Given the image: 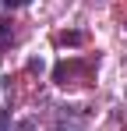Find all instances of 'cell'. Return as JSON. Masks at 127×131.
Returning <instances> with one entry per match:
<instances>
[{"mask_svg": "<svg viewBox=\"0 0 127 131\" xmlns=\"http://www.w3.org/2000/svg\"><path fill=\"white\" fill-rule=\"evenodd\" d=\"M53 131H88V113L78 106H57Z\"/></svg>", "mask_w": 127, "mask_h": 131, "instance_id": "obj_1", "label": "cell"}, {"mask_svg": "<svg viewBox=\"0 0 127 131\" xmlns=\"http://www.w3.org/2000/svg\"><path fill=\"white\" fill-rule=\"evenodd\" d=\"M95 64H99V60H64V64H57V71H53V82H57V85H71V82L78 78V71H92Z\"/></svg>", "mask_w": 127, "mask_h": 131, "instance_id": "obj_2", "label": "cell"}, {"mask_svg": "<svg viewBox=\"0 0 127 131\" xmlns=\"http://www.w3.org/2000/svg\"><path fill=\"white\" fill-rule=\"evenodd\" d=\"M18 36H14V21H7V18H0V50H7V46L14 43Z\"/></svg>", "mask_w": 127, "mask_h": 131, "instance_id": "obj_3", "label": "cell"}, {"mask_svg": "<svg viewBox=\"0 0 127 131\" xmlns=\"http://www.w3.org/2000/svg\"><path fill=\"white\" fill-rule=\"evenodd\" d=\"M57 43L60 46H78V43H85V32H60Z\"/></svg>", "mask_w": 127, "mask_h": 131, "instance_id": "obj_4", "label": "cell"}, {"mask_svg": "<svg viewBox=\"0 0 127 131\" xmlns=\"http://www.w3.org/2000/svg\"><path fill=\"white\" fill-rule=\"evenodd\" d=\"M28 4H32V0H4L7 11H18V7H28Z\"/></svg>", "mask_w": 127, "mask_h": 131, "instance_id": "obj_5", "label": "cell"}, {"mask_svg": "<svg viewBox=\"0 0 127 131\" xmlns=\"http://www.w3.org/2000/svg\"><path fill=\"white\" fill-rule=\"evenodd\" d=\"M0 131H11V113L0 110Z\"/></svg>", "mask_w": 127, "mask_h": 131, "instance_id": "obj_6", "label": "cell"}, {"mask_svg": "<svg viewBox=\"0 0 127 131\" xmlns=\"http://www.w3.org/2000/svg\"><path fill=\"white\" fill-rule=\"evenodd\" d=\"M18 131H35V117H32V121H21V124H18Z\"/></svg>", "mask_w": 127, "mask_h": 131, "instance_id": "obj_7", "label": "cell"}, {"mask_svg": "<svg viewBox=\"0 0 127 131\" xmlns=\"http://www.w3.org/2000/svg\"><path fill=\"white\" fill-rule=\"evenodd\" d=\"M0 4H4V0H0Z\"/></svg>", "mask_w": 127, "mask_h": 131, "instance_id": "obj_8", "label": "cell"}]
</instances>
